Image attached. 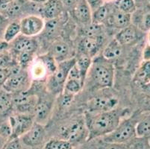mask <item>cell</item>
<instances>
[{"mask_svg":"<svg viewBox=\"0 0 150 149\" xmlns=\"http://www.w3.org/2000/svg\"><path fill=\"white\" fill-rule=\"evenodd\" d=\"M30 2H33V3L38 4V5H42V4L44 3L46 0H29Z\"/></svg>","mask_w":150,"mask_h":149,"instance_id":"48","label":"cell"},{"mask_svg":"<svg viewBox=\"0 0 150 149\" xmlns=\"http://www.w3.org/2000/svg\"><path fill=\"white\" fill-rule=\"evenodd\" d=\"M88 4L89 5L92 12L93 11L96 10L98 8L102 6L103 4H105L104 0H86Z\"/></svg>","mask_w":150,"mask_h":149,"instance_id":"41","label":"cell"},{"mask_svg":"<svg viewBox=\"0 0 150 149\" xmlns=\"http://www.w3.org/2000/svg\"><path fill=\"white\" fill-rule=\"evenodd\" d=\"M140 30L135 26V25L132 23L129 26L120 30L114 37V39L122 46L132 45L137 42L140 37Z\"/></svg>","mask_w":150,"mask_h":149,"instance_id":"18","label":"cell"},{"mask_svg":"<svg viewBox=\"0 0 150 149\" xmlns=\"http://www.w3.org/2000/svg\"><path fill=\"white\" fill-rule=\"evenodd\" d=\"M61 30V19L60 17L45 21L44 28L41 34L47 39H57V36Z\"/></svg>","mask_w":150,"mask_h":149,"instance_id":"21","label":"cell"},{"mask_svg":"<svg viewBox=\"0 0 150 149\" xmlns=\"http://www.w3.org/2000/svg\"><path fill=\"white\" fill-rule=\"evenodd\" d=\"M134 81L139 86L150 83V61H144L141 63L134 77Z\"/></svg>","mask_w":150,"mask_h":149,"instance_id":"20","label":"cell"},{"mask_svg":"<svg viewBox=\"0 0 150 149\" xmlns=\"http://www.w3.org/2000/svg\"><path fill=\"white\" fill-rule=\"evenodd\" d=\"M9 51H10V43L4 40H0V54H3Z\"/></svg>","mask_w":150,"mask_h":149,"instance_id":"42","label":"cell"},{"mask_svg":"<svg viewBox=\"0 0 150 149\" xmlns=\"http://www.w3.org/2000/svg\"><path fill=\"white\" fill-rule=\"evenodd\" d=\"M73 16L83 26L92 23V11L86 0H79L73 7Z\"/></svg>","mask_w":150,"mask_h":149,"instance_id":"17","label":"cell"},{"mask_svg":"<svg viewBox=\"0 0 150 149\" xmlns=\"http://www.w3.org/2000/svg\"><path fill=\"white\" fill-rule=\"evenodd\" d=\"M97 149H129V144L106 143L102 140L98 145Z\"/></svg>","mask_w":150,"mask_h":149,"instance_id":"37","label":"cell"},{"mask_svg":"<svg viewBox=\"0 0 150 149\" xmlns=\"http://www.w3.org/2000/svg\"><path fill=\"white\" fill-rule=\"evenodd\" d=\"M103 37L83 36L78 45L79 54H82L94 58L102 47Z\"/></svg>","mask_w":150,"mask_h":149,"instance_id":"13","label":"cell"},{"mask_svg":"<svg viewBox=\"0 0 150 149\" xmlns=\"http://www.w3.org/2000/svg\"><path fill=\"white\" fill-rule=\"evenodd\" d=\"M62 3L64 4V7H72L76 3V0H61Z\"/></svg>","mask_w":150,"mask_h":149,"instance_id":"46","label":"cell"},{"mask_svg":"<svg viewBox=\"0 0 150 149\" xmlns=\"http://www.w3.org/2000/svg\"><path fill=\"white\" fill-rule=\"evenodd\" d=\"M81 149H88V148H82Z\"/></svg>","mask_w":150,"mask_h":149,"instance_id":"53","label":"cell"},{"mask_svg":"<svg viewBox=\"0 0 150 149\" xmlns=\"http://www.w3.org/2000/svg\"><path fill=\"white\" fill-rule=\"evenodd\" d=\"M75 64L76 57L58 63L55 72L46 78V87L49 93L57 95L63 92L69 71Z\"/></svg>","mask_w":150,"mask_h":149,"instance_id":"4","label":"cell"},{"mask_svg":"<svg viewBox=\"0 0 150 149\" xmlns=\"http://www.w3.org/2000/svg\"><path fill=\"white\" fill-rule=\"evenodd\" d=\"M2 149H23L20 138H14L8 140Z\"/></svg>","mask_w":150,"mask_h":149,"instance_id":"39","label":"cell"},{"mask_svg":"<svg viewBox=\"0 0 150 149\" xmlns=\"http://www.w3.org/2000/svg\"><path fill=\"white\" fill-rule=\"evenodd\" d=\"M31 78L28 69L15 66L2 88L11 94L25 92L31 86Z\"/></svg>","mask_w":150,"mask_h":149,"instance_id":"6","label":"cell"},{"mask_svg":"<svg viewBox=\"0 0 150 149\" xmlns=\"http://www.w3.org/2000/svg\"><path fill=\"white\" fill-rule=\"evenodd\" d=\"M118 104L117 98L110 95H98L88 102V112L97 113L116 109Z\"/></svg>","mask_w":150,"mask_h":149,"instance_id":"10","label":"cell"},{"mask_svg":"<svg viewBox=\"0 0 150 149\" xmlns=\"http://www.w3.org/2000/svg\"><path fill=\"white\" fill-rule=\"evenodd\" d=\"M28 72L31 78L35 79V81L43 80L44 78L48 76L47 69L44 64L39 57L35 61H32L30 65V69Z\"/></svg>","mask_w":150,"mask_h":149,"instance_id":"23","label":"cell"},{"mask_svg":"<svg viewBox=\"0 0 150 149\" xmlns=\"http://www.w3.org/2000/svg\"><path fill=\"white\" fill-rule=\"evenodd\" d=\"M49 54L57 63L66 61L72 57V49L70 45L62 39H55L50 46Z\"/></svg>","mask_w":150,"mask_h":149,"instance_id":"15","label":"cell"},{"mask_svg":"<svg viewBox=\"0 0 150 149\" xmlns=\"http://www.w3.org/2000/svg\"><path fill=\"white\" fill-rule=\"evenodd\" d=\"M13 108L17 113L22 114L32 115L38 100V96L34 93H29L28 90L25 92L12 94Z\"/></svg>","mask_w":150,"mask_h":149,"instance_id":"7","label":"cell"},{"mask_svg":"<svg viewBox=\"0 0 150 149\" xmlns=\"http://www.w3.org/2000/svg\"><path fill=\"white\" fill-rule=\"evenodd\" d=\"M17 65L16 57L10 51L0 54V68H12Z\"/></svg>","mask_w":150,"mask_h":149,"instance_id":"32","label":"cell"},{"mask_svg":"<svg viewBox=\"0 0 150 149\" xmlns=\"http://www.w3.org/2000/svg\"><path fill=\"white\" fill-rule=\"evenodd\" d=\"M20 24L21 35L32 37L41 34L44 28L45 20L39 15L31 14L20 19Z\"/></svg>","mask_w":150,"mask_h":149,"instance_id":"9","label":"cell"},{"mask_svg":"<svg viewBox=\"0 0 150 149\" xmlns=\"http://www.w3.org/2000/svg\"><path fill=\"white\" fill-rule=\"evenodd\" d=\"M11 109H13L12 94L0 87V116L6 114Z\"/></svg>","mask_w":150,"mask_h":149,"instance_id":"26","label":"cell"},{"mask_svg":"<svg viewBox=\"0 0 150 149\" xmlns=\"http://www.w3.org/2000/svg\"><path fill=\"white\" fill-rule=\"evenodd\" d=\"M92 60L93 58L91 57L82 54H78L77 57H76V66L79 71L84 82H85L86 78L88 77V74L92 64Z\"/></svg>","mask_w":150,"mask_h":149,"instance_id":"24","label":"cell"},{"mask_svg":"<svg viewBox=\"0 0 150 149\" xmlns=\"http://www.w3.org/2000/svg\"><path fill=\"white\" fill-rule=\"evenodd\" d=\"M142 89V92L144 93L148 98H150V83L145 84V85L140 86Z\"/></svg>","mask_w":150,"mask_h":149,"instance_id":"45","label":"cell"},{"mask_svg":"<svg viewBox=\"0 0 150 149\" xmlns=\"http://www.w3.org/2000/svg\"><path fill=\"white\" fill-rule=\"evenodd\" d=\"M8 121L12 131L11 136L9 139H11L20 138L23 136L32 126L33 123L35 122V119L32 115L16 113L11 115L8 117Z\"/></svg>","mask_w":150,"mask_h":149,"instance_id":"8","label":"cell"},{"mask_svg":"<svg viewBox=\"0 0 150 149\" xmlns=\"http://www.w3.org/2000/svg\"><path fill=\"white\" fill-rule=\"evenodd\" d=\"M14 0H0V7L3 6V5H8L11 2H13Z\"/></svg>","mask_w":150,"mask_h":149,"instance_id":"47","label":"cell"},{"mask_svg":"<svg viewBox=\"0 0 150 149\" xmlns=\"http://www.w3.org/2000/svg\"><path fill=\"white\" fill-rule=\"evenodd\" d=\"M37 49V41L34 38L23 35H20L10 43V52L15 57L20 53H35Z\"/></svg>","mask_w":150,"mask_h":149,"instance_id":"12","label":"cell"},{"mask_svg":"<svg viewBox=\"0 0 150 149\" xmlns=\"http://www.w3.org/2000/svg\"><path fill=\"white\" fill-rule=\"evenodd\" d=\"M5 143H6V141H5V140L0 136V149L2 148V147H3L4 145L5 144Z\"/></svg>","mask_w":150,"mask_h":149,"instance_id":"49","label":"cell"},{"mask_svg":"<svg viewBox=\"0 0 150 149\" xmlns=\"http://www.w3.org/2000/svg\"><path fill=\"white\" fill-rule=\"evenodd\" d=\"M59 133L61 139H65L73 145L87 140L88 131L84 117L74 119L62 125L59 129Z\"/></svg>","mask_w":150,"mask_h":149,"instance_id":"5","label":"cell"},{"mask_svg":"<svg viewBox=\"0 0 150 149\" xmlns=\"http://www.w3.org/2000/svg\"><path fill=\"white\" fill-rule=\"evenodd\" d=\"M143 58H144V61H150V45L148 43L144 48Z\"/></svg>","mask_w":150,"mask_h":149,"instance_id":"44","label":"cell"},{"mask_svg":"<svg viewBox=\"0 0 150 149\" xmlns=\"http://www.w3.org/2000/svg\"><path fill=\"white\" fill-rule=\"evenodd\" d=\"M84 82L80 79L67 78L65 82L63 92L75 95L81 91L82 87H84Z\"/></svg>","mask_w":150,"mask_h":149,"instance_id":"29","label":"cell"},{"mask_svg":"<svg viewBox=\"0 0 150 149\" xmlns=\"http://www.w3.org/2000/svg\"><path fill=\"white\" fill-rule=\"evenodd\" d=\"M144 1H145V0H134L136 5H137V3H140V2H144Z\"/></svg>","mask_w":150,"mask_h":149,"instance_id":"51","label":"cell"},{"mask_svg":"<svg viewBox=\"0 0 150 149\" xmlns=\"http://www.w3.org/2000/svg\"><path fill=\"white\" fill-rule=\"evenodd\" d=\"M45 136L46 131L43 125L35 121L30 129L20 136V139L21 143L25 145L34 148L41 145Z\"/></svg>","mask_w":150,"mask_h":149,"instance_id":"11","label":"cell"},{"mask_svg":"<svg viewBox=\"0 0 150 149\" xmlns=\"http://www.w3.org/2000/svg\"><path fill=\"white\" fill-rule=\"evenodd\" d=\"M39 58L44 64L45 66H46V69H47V72H48V76L52 75V74L55 72L57 69L58 63L56 62V61L49 53H46V54H43V55L40 56Z\"/></svg>","mask_w":150,"mask_h":149,"instance_id":"33","label":"cell"},{"mask_svg":"<svg viewBox=\"0 0 150 149\" xmlns=\"http://www.w3.org/2000/svg\"><path fill=\"white\" fill-rule=\"evenodd\" d=\"M147 41H148V44L150 45V30L148 31V34H147Z\"/></svg>","mask_w":150,"mask_h":149,"instance_id":"50","label":"cell"},{"mask_svg":"<svg viewBox=\"0 0 150 149\" xmlns=\"http://www.w3.org/2000/svg\"><path fill=\"white\" fill-rule=\"evenodd\" d=\"M122 47L115 39H113L108 43L102 51V56L106 60L112 61L120 57L122 54Z\"/></svg>","mask_w":150,"mask_h":149,"instance_id":"22","label":"cell"},{"mask_svg":"<svg viewBox=\"0 0 150 149\" xmlns=\"http://www.w3.org/2000/svg\"><path fill=\"white\" fill-rule=\"evenodd\" d=\"M132 15L120 11L115 5L114 8L110 9L105 23L112 28L120 30L129 26V25L132 24Z\"/></svg>","mask_w":150,"mask_h":149,"instance_id":"16","label":"cell"},{"mask_svg":"<svg viewBox=\"0 0 150 149\" xmlns=\"http://www.w3.org/2000/svg\"><path fill=\"white\" fill-rule=\"evenodd\" d=\"M9 20H7L5 16H2L1 13H0V33H2L3 35L4 30H5V27L7 26L8 23H9Z\"/></svg>","mask_w":150,"mask_h":149,"instance_id":"43","label":"cell"},{"mask_svg":"<svg viewBox=\"0 0 150 149\" xmlns=\"http://www.w3.org/2000/svg\"><path fill=\"white\" fill-rule=\"evenodd\" d=\"M54 102L49 96L38 97L36 107L34 110L33 117L35 121L43 125L50 116L52 110Z\"/></svg>","mask_w":150,"mask_h":149,"instance_id":"14","label":"cell"},{"mask_svg":"<svg viewBox=\"0 0 150 149\" xmlns=\"http://www.w3.org/2000/svg\"><path fill=\"white\" fill-rule=\"evenodd\" d=\"M20 35H21L20 20H13L9 22L5 27L2 37L4 40L10 43Z\"/></svg>","mask_w":150,"mask_h":149,"instance_id":"25","label":"cell"},{"mask_svg":"<svg viewBox=\"0 0 150 149\" xmlns=\"http://www.w3.org/2000/svg\"><path fill=\"white\" fill-rule=\"evenodd\" d=\"M137 137L148 138L150 139V113L140 118L137 125Z\"/></svg>","mask_w":150,"mask_h":149,"instance_id":"28","label":"cell"},{"mask_svg":"<svg viewBox=\"0 0 150 149\" xmlns=\"http://www.w3.org/2000/svg\"><path fill=\"white\" fill-rule=\"evenodd\" d=\"M74 95L71 94L67 93L65 92H62L60 94L59 98V106L62 109H67L68 107L70 106L71 103L73 102Z\"/></svg>","mask_w":150,"mask_h":149,"instance_id":"38","label":"cell"},{"mask_svg":"<svg viewBox=\"0 0 150 149\" xmlns=\"http://www.w3.org/2000/svg\"><path fill=\"white\" fill-rule=\"evenodd\" d=\"M129 149H150V139L144 137L135 138L129 143Z\"/></svg>","mask_w":150,"mask_h":149,"instance_id":"35","label":"cell"},{"mask_svg":"<svg viewBox=\"0 0 150 149\" xmlns=\"http://www.w3.org/2000/svg\"><path fill=\"white\" fill-rule=\"evenodd\" d=\"M43 149H73V145L65 139L53 138L45 144Z\"/></svg>","mask_w":150,"mask_h":149,"instance_id":"30","label":"cell"},{"mask_svg":"<svg viewBox=\"0 0 150 149\" xmlns=\"http://www.w3.org/2000/svg\"><path fill=\"white\" fill-rule=\"evenodd\" d=\"M137 26L140 31H149L150 30V10L146 11L141 13L139 21L137 22Z\"/></svg>","mask_w":150,"mask_h":149,"instance_id":"34","label":"cell"},{"mask_svg":"<svg viewBox=\"0 0 150 149\" xmlns=\"http://www.w3.org/2000/svg\"><path fill=\"white\" fill-rule=\"evenodd\" d=\"M64 8L61 0H46L42 4L41 16L45 20L58 18L64 12Z\"/></svg>","mask_w":150,"mask_h":149,"instance_id":"19","label":"cell"},{"mask_svg":"<svg viewBox=\"0 0 150 149\" xmlns=\"http://www.w3.org/2000/svg\"><path fill=\"white\" fill-rule=\"evenodd\" d=\"M11 127L9 123L8 119L6 121H2L0 123V136L5 140L8 141L11 136Z\"/></svg>","mask_w":150,"mask_h":149,"instance_id":"36","label":"cell"},{"mask_svg":"<svg viewBox=\"0 0 150 149\" xmlns=\"http://www.w3.org/2000/svg\"><path fill=\"white\" fill-rule=\"evenodd\" d=\"M105 2V1H107V2H113V1H115V0H104Z\"/></svg>","mask_w":150,"mask_h":149,"instance_id":"52","label":"cell"},{"mask_svg":"<svg viewBox=\"0 0 150 149\" xmlns=\"http://www.w3.org/2000/svg\"><path fill=\"white\" fill-rule=\"evenodd\" d=\"M12 68H0V87H2L5 84L11 74Z\"/></svg>","mask_w":150,"mask_h":149,"instance_id":"40","label":"cell"},{"mask_svg":"<svg viewBox=\"0 0 150 149\" xmlns=\"http://www.w3.org/2000/svg\"><path fill=\"white\" fill-rule=\"evenodd\" d=\"M110 8L108 4L105 3L92 12V23L103 25L105 23L110 12Z\"/></svg>","mask_w":150,"mask_h":149,"instance_id":"27","label":"cell"},{"mask_svg":"<svg viewBox=\"0 0 150 149\" xmlns=\"http://www.w3.org/2000/svg\"><path fill=\"white\" fill-rule=\"evenodd\" d=\"M139 119L134 117L122 119L111 133L102 137V140L106 143L129 144L137 137L136 128Z\"/></svg>","mask_w":150,"mask_h":149,"instance_id":"3","label":"cell"},{"mask_svg":"<svg viewBox=\"0 0 150 149\" xmlns=\"http://www.w3.org/2000/svg\"><path fill=\"white\" fill-rule=\"evenodd\" d=\"M89 75L94 86L99 88H109L114 84V66L112 62L102 56L93 58Z\"/></svg>","mask_w":150,"mask_h":149,"instance_id":"2","label":"cell"},{"mask_svg":"<svg viewBox=\"0 0 150 149\" xmlns=\"http://www.w3.org/2000/svg\"><path fill=\"white\" fill-rule=\"evenodd\" d=\"M84 120L88 131L87 141H91L111 133L122 120V113L117 109L97 113L88 112Z\"/></svg>","mask_w":150,"mask_h":149,"instance_id":"1","label":"cell"},{"mask_svg":"<svg viewBox=\"0 0 150 149\" xmlns=\"http://www.w3.org/2000/svg\"><path fill=\"white\" fill-rule=\"evenodd\" d=\"M116 6L120 11L129 14H133L137 11V5L134 0H119Z\"/></svg>","mask_w":150,"mask_h":149,"instance_id":"31","label":"cell"}]
</instances>
